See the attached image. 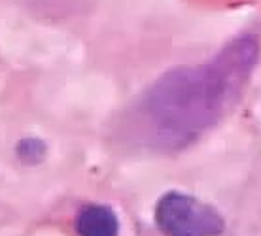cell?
Segmentation results:
<instances>
[{"label":"cell","instance_id":"2","mask_svg":"<svg viewBox=\"0 0 261 236\" xmlns=\"http://www.w3.org/2000/svg\"><path fill=\"white\" fill-rule=\"evenodd\" d=\"M155 223L167 236H220L225 230V219L212 204L180 191L157 200Z\"/></svg>","mask_w":261,"mask_h":236},{"label":"cell","instance_id":"3","mask_svg":"<svg viewBox=\"0 0 261 236\" xmlns=\"http://www.w3.org/2000/svg\"><path fill=\"white\" fill-rule=\"evenodd\" d=\"M76 229L80 236H118L119 221L112 208L93 204L80 212Z\"/></svg>","mask_w":261,"mask_h":236},{"label":"cell","instance_id":"4","mask_svg":"<svg viewBox=\"0 0 261 236\" xmlns=\"http://www.w3.org/2000/svg\"><path fill=\"white\" fill-rule=\"evenodd\" d=\"M17 155L25 163H36L46 155V145L38 138H27V140H21L17 145Z\"/></svg>","mask_w":261,"mask_h":236},{"label":"cell","instance_id":"1","mask_svg":"<svg viewBox=\"0 0 261 236\" xmlns=\"http://www.w3.org/2000/svg\"><path fill=\"white\" fill-rule=\"evenodd\" d=\"M259 53V40L242 34L212 59L165 72L127 113L129 136L155 151H180L195 144L241 100Z\"/></svg>","mask_w":261,"mask_h":236}]
</instances>
